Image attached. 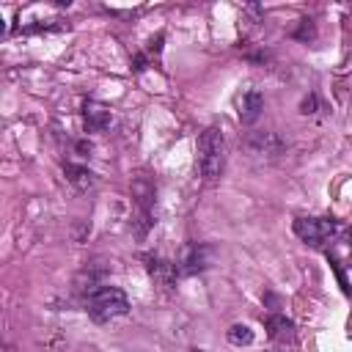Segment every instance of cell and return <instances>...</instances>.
I'll list each match as a JSON object with an SVG mask.
<instances>
[{
	"instance_id": "cell-1",
	"label": "cell",
	"mask_w": 352,
	"mask_h": 352,
	"mask_svg": "<svg viewBox=\"0 0 352 352\" xmlns=\"http://www.w3.org/2000/svg\"><path fill=\"white\" fill-rule=\"evenodd\" d=\"M198 168L206 182H214L226 168V140L214 126L204 129L198 138Z\"/></svg>"
},
{
	"instance_id": "cell-2",
	"label": "cell",
	"mask_w": 352,
	"mask_h": 352,
	"mask_svg": "<svg viewBox=\"0 0 352 352\" xmlns=\"http://www.w3.org/2000/svg\"><path fill=\"white\" fill-rule=\"evenodd\" d=\"M129 311V300L118 286H99L88 294V316L94 322H110Z\"/></svg>"
},
{
	"instance_id": "cell-3",
	"label": "cell",
	"mask_w": 352,
	"mask_h": 352,
	"mask_svg": "<svg viewBox=\"0 0 352 352\" xmlns=\"http://www.w3.org/2000/svg\"><path fill=\"white\" fill-rule=\"evenodd\" d=\"M294 234L308 245H322L338 234V223L333 217H297Z\"/></svg>"
},
{
	"instance_id": "cell-4",
	"label": "cell",
	"mask_w": 352,
	"mask_h": 352,
	"mask_svg": "<svg viewBox=\"0 0 352 352\" xmlns=\"http://www.w3.org/2000/svg\"><path fill=\"white\" fill-rule=\"evenodd\" d=\"M82 124H85V132H104L113 124V110L104 102L88 99L82 102Z\"/></svg>"
},
{
	"instance_id": "cell-5",
	"label": "cell",
	"mask_w": 352,
	"mask_h": 352,
	"mask_svg": "<svg viewBox=\"0 0 352 352\" xmlns=\"http://www.w3.org/2000/svg\"><path fill=\"white\" fill-rule=\"evenodd\" d=\"M206 264H209V248L195 242V245H187L184 248L179 264H173V267H176L179 275H195V272L206 270Z\"/></svg>"
},
{
	"instance_id": "cell-6",
	"label": "cell",
	"mask_w": 352,
	"mask_h": 352,
	"mask_svg": "<svg viewBox=\"0 0 352 352\" xmlns=\"http://www.w3.org/2000/svg\"><path fill=\"white\" fill-rule=\"evenodd\" d=\"M236 107H239V121L242 124H256L258 116H261V110H264V96L256 88H250V91H245L236 99Z\"/></svg>"
},
{
	"instance_id": "cell-7",
	"label": "cell",
	"mask_w": 352,
	"mask_h": 352,
	"mask_svg": "<svg viewBox=\"0 0 352 352\" xmlns=\"http://www.w3.org/2000/svg\"><path fill=\"white\" fill-rule=\"evenodd\" d=\"M63 170H66V179H69L77 190H82V192L91 190V187L96 184V176H94L88 168H82V165H72V162H69Z\"/></svg>"
},
{
	"instance_id": "cell-8",
	"label": "cell",
	"mask_w": 352,
	"mask_h": 352,
	"mask_svg": "<svg viewBox=\"0 0 352 352\" xmlns=\"http://www.w3.org/2000/svg\"><path fill=\"white\" fill-rule=\"evenodd\" d=\"M267 336L275 341H286L292 338V319H286L283 314H272L267 316Z\"/></svg>"
},
{
	"instance_id": "cell-9",
	"label": "cell",
	"mask_w": 352,
	"mask_h": 352,
	"mask_svg": "<svg viewBox=\"0 0 352 352\" xmlns=\"http://www.w3.org/2000/svg\"><path fill=\"white\" fill-rule=\"evenodd\" d=\"M226 338H228L234 346H245V344L253 341V330H250L248 324H231L228 333H226Z\"/></svg>"
},
{
	"instance_id": "cell-10",
	"label": "cell",
	"mask_w": 352,
	"mask_h": 352,
	"mask_svg": "<svg viewBox=\"0 0 352 352\" xmlns=\"http://www.w3.org/2000/svg\"><path fill=\"white\" fill-rule=\"evenodd\" d=\"M314 107H316V96H308V99L302 102V113L308 116V113H314Z\"/></svg>"
},
{
	"instance_id": "cell-11",
	"label": "cell",
	"mask_w": 352,
	"mask_h": 352,
	"mask_svg": "<svg viewBox=\"0 0 352 352\" xmlns=\"http://www.w3.org/2000/svg\"><path fill=\"white\" fill-rule=\"evenodd\" d=\"M349 248H352V231H349Z\"/></svg>"
},
{
	"instance_id": "cell-12",
	"label": "cell",
	"mask_w": 352,
	"mask_h": 352,
	"mask_svg": "<svg viewBox=\"0 0 352 352\" xmlns=\"http://www.w3.org/2000/svg\"><path fill=\"white\" fill-rule=\"evenodd\" d=\"M192 352H206V349H192Z\"/></svg>"
},
{
	"instance_id": "cell-13",
	"label": "cell",
	"mask_w": 352,
	"mask_h": 352,
	"mask_svg": "<svg viewBox=\"0 0 352 352\" xmlns=\"http://www.w3.org/2000/svg\"><path fill=\"white\" fill-rule=\"evenodd\" d=\"M8 352H14V349H8Z\"/></svg>"
}]
</instances>
